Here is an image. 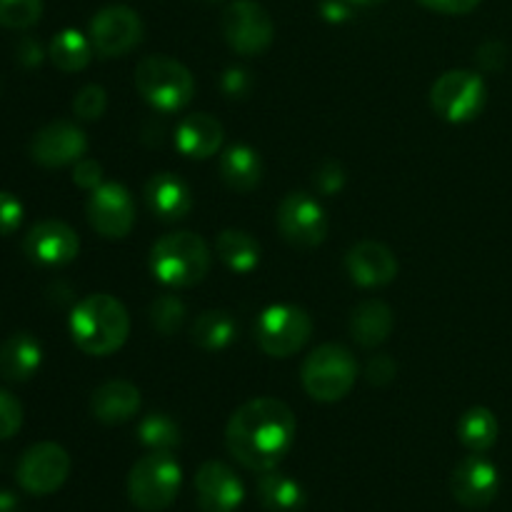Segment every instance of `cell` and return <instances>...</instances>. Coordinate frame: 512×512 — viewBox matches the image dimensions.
Returning a JSON list of instances; mask_svg holds the SVG:
<instances>
[{
	"instance_id": "obj_32",
	"label": "cell",
	"mask_w": 512,
	"mask_h": 512,
	"mask_svg": "<svg viewBox=\"0 0 512 512\" xmlns=\"http://www.w3.org/2000/svg\"><path fill=\"white\" fill-rule=\"evenodd\" d=\"M43 15V0H0V25L25 30Z\"/></svg>"
},
{
	"instance_id": "obj_3",
	"label": "cell",
	"mask_w": 512,
	"mask_h": 512,
	"mask_svg": "<svg viewBox=\"0 0 512 512\" xmlns=\"http://www.w3.org/2000/svg\"><path fill=\"white\" fill-rule=\"evenodd\" d=\"M148 263L158 283L168 288H193L208 275L210 248L200 235L180 230L155 240Z\"/></svg>"
},
{
	"instance_id": "obj_25",
	"label": "cell",
	"mask_w": 512,
	"mask_h": 512,
	"mask_svg": "<svg viewBox=\"0 0 512 512\" xmlns=\"http://www.w3.org/2000/svg\"><path fill=\"white\" fill-rule=\"evenodd\" d=\"M215 250L223 265L233 273H253L260 263V243L248 230L225 228L215 240Z\"/></svg>"
},
{
	"instance_id": "obj_20",
	"label": "cell",
	"mask_w": 512,
	"mask_h": 512,
	"mask_svg": "<svg viewBox=\"0 0 512 512\" xmlns=\"http://www.w3.org/2000/svg\"><path fill=\"white\" fill-rule=\"evenodd\" d=\"M223 123L210 113L185 115L175 128V145L185 158L208 160L223 145Z\"/></svg>"
},
{
	"instance_id": "obj_18",
	"label": "cell",
	"mask_w": 512,
	"mask_h": 512,
	"mask_svg": "<svg viewBox=\"0 0 512 512\" xmlns=\"http://www.w3.org/2000/svg\"><path fill=\"white\" fill-rule=\"evenodd\" d=\"M345 270L360 288H383L398 278V258L378 240H360L345 255Z\"/></svg>"
},
{
	"instance_id": "obj_23",
	"label": "cell",
	"mask_w": 512,
	"mask_h": 512,
	"mask_svg": "<svg viewBox=\"0 0 512 512\" xmlns=\"http://www.w3.org/2000/svg\"><path fill=\"white\" fill-rule=\"evenodd\" d=\"M43 348L30 333H15L0 345V378L8 383H25L38 373Z\"/></svg>"
},
{
	"instance_id": "obj_36",
	"label": "cell",
	"mask_w": 512,
	"mask_h": 512,
	"mask_svg": "<svg viewBox=\"0 0 512 512\" xmlns=\"http://www.w3.org/2000/svg\"><path fill=\"white\" fill-rule=\"evenodd\" d=\"M345 185V170L343 165L335 163V160H325L323 165L315 173V188L323 195H335L340 193Z\"/></svg>"
},
{
	"instance_id": "obj_5",
	"label": "cell",
	"mask_w": 512,
	"mask_h": 512,
	"mask_svg": "<svg viewBox=\"0 0 512 512\" xmlns=\"http://www.w3.org/2000/svg\"><path fill=\"white\" fill-rule=\"evenodd\" d=\"M305 393L318 403H338L353 390L358 380V360L345 345H318L300 368Z\"/></svg>"
},
{
	"instance_id": "obj_38",
	"label": "cell",
	"mask_w": 512,
	"mask_h": 512,
	"mask_svg": "<svg viewBox=\"0 0 512 512\" xmlns=\"http://www.w3.org/2000/svg\"><path fill=\"white\" fill-rule=\"evenodd\" d=\"M73 180H75V185H80V188L95 190L100 185V180H103V168H100L98 160L83 158L75 163Z\"/></svg>"
},
{
	"instance_id": "obj_34",
	"label": "cell",
	"mask_w": 512,
	"mask_h": 512,
	"mask_svg": "<svg viewBox=\"0 0 512 512\" xmlns=\"http://www.w3.org/2000/svg\"><path fill=\"white\" fill-rule=\"evenodd\" d=\"M20 425H23V405L8 390H0V440L13 438Z\"/></svg>"
},
{
	"instance_id": "obj_43",
	"label": "cell",
	"mask_w": 512,
	"mask_h": 512,
	"mask_svg": "<svg viewBox=\"0 0 512 512\" xmlns=\"http://www.w3.org/2000/svg\"><path fill=\"white\" fill-rule=\"evenodd\" d=\"M18 60L23 65H28V68L43 63V48H40L38 40H33V38L20 40V43H18Z\"/></svg>"
},
{
	"instance_id": "obj_12",
	"label": "cell",
	"mask_w": 512,
	"mask_h": 512,
	"mask_svg": "<svg viewBox=\"0 0 512 512\" xmlns=\"http://www.w3.org/2000/svg\"><path fill=\"white\" fill-rule=\"evenodd\" d=\"M70 475V455L58 443H35L20 458L15 478L30 495H50L65 485Z\"/></svg>"
},
{
	"instance_id": "obj_31",
	"label": "cell",
	"mask_w": 512,
	"mask_h": 512,
	"mask_svg": "<svg viewBox=\"0 0 512 512\" xmlns=\"http://www.w3.org/2000/svg\"><path fill=\"white\" fill-rule=\"evenodd\" d=\"M185 320V303L178 295H160L150 305V325L160 335H175Z\"/></svg>"
},
{
	"instance_id": "obj_16",
	"label": "cell",
	"mask_w": 512,
	"mask_h": 512,
	"mask_svg": "<svg viewBox=\"0 0 512 512\" xmlns=\"http://www.w3.org/2000/svg\"><path fill=\"white\" fill-rule=\"evenodd\" d=\"M450 490L465 508H485L498 498L500 473L483 453H473L455 465L450 475Z\"/></svg>"
},
{
	"instance_id": "obj_2",
	"label": "cell",
	"mask_w": 512,
	"mask_h": 512,
	"mask_svg": "<svg viewBox=\"0 0 512 512\" xmlns=\"http://www.w3.org/2000/svg\"><path fill=\"white\" fill-rule=\"evenodd\" d=\"M70 335L85 355L105 358L118 353L130 335V315L118 298L93 293L70 313Z\"/></svg>"
},
{
	"instance_id": "obj_29",
	"label": "cell",
	"mask_w": 512,
	"mask_h": 512,
	"mask_svg": "<svg viewBox=\"0 0 512 512\" xmlns=\"http://www.w3.org/2000/svg\"><path fill=\"white\" fill-rule=\"evenodd\" d=\"M235 330L238 328H235L233 315L225 313V310H205L195 318L190 335H193V343L198 348L215 353V350H225L233 343Z\"/></svg>"
},
{
	"instance_id": "obj_44",
	"label": "cell",
	"mask_w": 512,
	"mask_h": 512,
	"mask_svg": "<svg viewBox=\"0 0 512 512\" xmlns=\"http://www.w3.org/2000/svg\"><path fill=\"white\" fill-rule=\"evenodd\" d=\"M0 512H23L20 510V500L8 490H0Z\"/></svg>"
},
{
	"instance_id": "obj_6",
	"label": "cell",
	"mask_w": 512,
	"mask_h": 512,
	"mask_svg": "<svg viewBox=\"0 0 512 512\" xmlns=\"http://www.w3.org/2000/svg\"><path fill=\"white\" fill-rule=\"evenodd\" d=\"M183 470L170 453H148L130 468L128 495L135 508L160 512L178 498Z\"/></svg>"
},
{
	"instance_id": "obj_19",
	"label": "cell",
	"mask_w": 512,
	"mask_h": 512,
	"mask_svg": "<svg viewBox=\"0 0 512 512\" xmlns=\"http://www.w3.org/2000/svg\"><path fill=\"white\" fill-rule=\"evenodd\" d=\"M143 195L150 213L163 223H178V220L188 218L193 210V193H190L188 183L175 173H155L145 183Z\"/></svg>"
},
{
	"instance_id": "obj_15",
	"label": "cell",
	"mask_w": 512,
	"mask_h": 512,
	"mask_svg": "<svg viewBox=\"0 0 512 512\" xmlns=\"http://www.w3.org/2000/svg\"><path fill=\"white\" fill-rule=\"evenodd\" d=\"M23 250L33 263L60 268L78 258L80 240L78 233L63 220H40L25 235Z\"/></svg>"
},
{
	"instance_id": "obj_35",
	"label": "cell",
	"mask_w": 512,
	"mask_h": 512,
	"mask_svg": "<svg viewBox=\"0 0 512 512\" xmlns=\"http://www.w3.org/2000/svg\"><path fill=\"white\" fill-rule=\"evenodd\" d=\"M23 223V203L8 190H0V235H13Z\"/></svg>"
},
{
	"instance_id": "obj_41",
	"label": "cell",
	"mask_w": 512,
	"mask_h": 512,
	"mask_svg": "<svg viewBox=\"0 0 512 512\" xmlns=\"http://www.w3.org/2000/svg\"><path fill=\"white\" fill-rule=\"evenodd\" d=\"M420 5L425 8L435 10V13H443V15H465L470 10L478 8L483 0H418Z\"/></svg>"
},
{
	"instance_id": "obj_42",
	"label": "cell",
	"mask_w": 512,
	"mask_h": 512,
	"mask_svg": "<svg viewBox=\"0 0 512 512\" xmlns=\"http://www.w3.org/2000/svg\"><path fill=\"white\" fill-rule=\"evenodd\" d=\"M320 15L328 23H345L350 18V3H345V0H323L320 3Z\"/></svg>"
},
{
	"instance_id": "obj_30",
	"label": "cell",
	"mask_w": 512,
	"mask_h": 512,
	"mask_svg": "<svg viewBox=\"0 0 512 512\" xmlns=\"http://www.w3.org/2000/svg\"><path fill=\"white\" fill-rule=\"evenodd\" d=\"M138 440L150 453H173L180 445V428L170 415L150 413L138 423Z\"/></svg>"
},
{
	"instance_id": "obj_10",
	"label": "cell",
	"mask_w": 512,
	"mask_h": 512,
	"mask_svg": "<svg viewBox=\"0 0 512 512\" xmlns=\"http://www.w3.org/2000/svg\"><path fill=\"white\" fill-rule=\"evenodd\" d=\"M88 38L100 58H123L143 40V20L128 5H108L93 15Z\"/></svg>"
},
{
	"instance_id": "obj_37",
	"label": "cell",
	"mask_w": 512,
	"mask_h": 512,
	"mask_svg": "<svg viewBox=\"0 0 512 512\" xmlns=\"http://www.w3.org/2000/svg\"><path fill=\"white\" fill-rule=\"evenodd\" d=\"M220 88H223V93L228 98H245L253 90V78H250V73L245 68H228L223 73V78H220Z\"/></svg>"
},
{
	"instance_id": "obj_21",
	"label": "cell",
	"mask_w": 512,
	"mask_h": 512,
	"mask_svg": "<svg viewBox=\"0 0 512 512\" xmlns=\"http://www.w3.org/2000/svg\"><path fill=\"white\" fill-rule=\"evenodd\" d=\"M95 420L105 425H123L133 420L140 410V390L130 380H108L95 388L90 398Z\"/></svg>"
},
{
	"instance_id": "obj_17",
	"label": "cell",
	"mask_w": 512,
	"mask_h": 512,
	"mask_svg": "<svg viewBox=\"0 0 512 512\" xmlns=\"http://www.w3.org/2000/svg\"><path fill=\"white\" fill-rule=\"evenodd\" d=\"M195 495L203 512H235L243 503L245 488L230 465L208 460L195 475Z\"/></svg>"
},
{
	"instance_id": "obj_40",
	"label": "cell",
	"mask_w": 512,
	"mask_h": 512,
	"mask_svg": "<svg viewBox=\"0 0 512 512\" xmlns=\"http://www.w3.org/2000/svg\"><path fill=\"white\" fill-rule=\"evenodd\" d=\"M505 60H508V50H505L503 43L498 40H490V43H483L478 50V63L483 70H503Z\"/></svg>"
},
{
	"instance_id": "obj_13",
	"label": "cell",
	"mask_w": 512,
	"mask_h": 512,
	"mask_svg": "<svg viewBox=\"0 0 512 512\" xmlns=\"http://www.w3.org/2000/svg\"><path fill=\"white\" fill-rule=\"evenodd\" d=\"M85 215H88L90 228L103 238H125L135 225L133 195L120 183H100L98 188L90 190Z\"/></svg>"
},
{
	"instance_id": "obj_39",
	"label": "cell",
	"mask_w": 512,
	"mask_h": 512,
	"mask_svg": "<svg viewBox=\"0 0 512 512\" xmlns=\"http://www.w3.org/2000/svg\"><path fill=\"white\" fill-rule=\"evenodd\" d=\"M395 373H398V365H395L393 358H388V355H375L368 363L365 378L373 385H388L395 378Z\"/></svg>"
},
{
	"instance_id": "obj_22",
	"label": "cell",
	"mask_w": 512,
	"mask_h": 512,
	"mask_svg": "<svg viewBox=\"0 0 512 512\" xmlns=\"http://www.w3.org/2000/svg\"><path fill=\"white\" fill-rule=\"evenodd\" d=\"M218 175L235 193H250L263 180V160H260L255 148L245 143H235L220 155Z\"/></svg>"
},
{
	"instance_id": "obj_8",
	"label": "cell",
	"mask_w": 512,
	"mask_h": 512,
	"mask_svg": "<svg viewBox=\"0 0 512 512\" xmlns=\"http://www.w3.org/2000/svg\"><path fill=\"white\" fill-rule=\"evenodd\" d=\"M488 103V85L473 70H448L430 88V105L448 123H470Z\"/></svg>"
},
{
	"instance_id": "obj_1",
	"label": "cell",
	"mask_w": 512,
	"mask_h": 512,
	"mask_svg": "<svg viewBox=\"0 0 512 512\" xmlns=\"http://www.w3.org/2000/svg\"><path fill=\"white\" fill-rule=\"evenodd\" d=\"M298 433L295 415L283 400L253 398L225 425V445L243 468L268 473L290 453Z\"/></svg>"
},
{
	"instance_id": "obj_4",
	"label": "cell",
	"mask_w": 512,
	"mask_h": 512,
	"mask_svg": "<svg viewBox=\"0 0 512 512\" xmlns=\"http://www.w3.org/2000/svg\"><path fill=\"white\" fill-rule=\"evenodd\" d=\"M135 88L150 108L178 113L195 95V78L180 60L168 55H148L135 68Z\"/></svg>"
},
{
	"instance_id": "obj_11",
	"label": "cell",
	"mask_w": 512,
	"mask_h": 512,
	"mask_svg": "<svg viewBox=\"0 0 512 512\" xmlns=\"http://www.w3.org/2000/svg\"><path fill=\"white\" fill-rule=\"evenodd\" d=\"M278 230L295 248H315L328 238V215L310 193H288L278 205Z\"/></svg>"
},
{
	"instance_id": "obj_7",
	"label": "cell",
	"mask_w": 512,
	"mask_h": 512,
	"mask_svg": "<svg viewBox=\"0 0 512 512\" xmlns=\"http://www.w3.org/2000/svg\"><path fill=\"white\" fill-rule=\"evenodd\" d=\"M313 335V320L293 303H275L260 313L255 323V340L270 358H290Z\"/></svg>"
},
{
	"instance_id": "obj_26",
	"label": "cell",
	"mask_w": 512,
	"mask_h": 512,
	"mask_svg": "<svg viewBox=\"0 0 512 512\" xmlns=\"http://www.w3.org/2000/svg\"><path fill=\"white\" fill-rule=\"evenodd\" d=\"M93 43H90L88 35H83L75 28H65L60 33H55V38L50 40L48 58L63 73H80L90 65L93 60Z\"/></svg>"
},
{
	"instance_id": "obj_45",
	"label": "cell",
	"mask_w": 512,
	"mask_h": 512,
	"mask_svg": "<svg viewBox=\"0 0 512 512\" xmlns=\"http://www.w3.org/2000/svg\"><path fill=\"white\" fill-rule=\"evenodd\" d=\"M345 3L363 5V8H370V5H380V3H385V0H345Z\"/></svg>"
},
{
	"instance_id": "obj_27",
	"label": "cell",
	"mask_w": 512,
	"mask_h": 512,
	"mask_svg": "<svg viewBox=\"0 0 512 512\" xmlns=\"http://www.w3.org/2000/svg\"><path fill=\"white\" fill-rule=\"evenodd\" d=\"M500 425L498 418L490 408L475 405V408L465 410L458 420V438L470 453H488L495 443H498Z\"/></svg>"
},
{
	"instance_id": "obj_33",
	"label": "cell",
	"mask_w": 512,
	"mask_h": 512,
	"mask_svg": "<svg viewBox=\"0 0 512 512\" xmlns=\"http://www.w3.org/2000/svg\"><path fill=\"white\" fill-rule=\"evenodd\" d=\"M105 108H108V93H105L103 85H85L73 100V113L80 120L103 118Z\"/></svg>"
},
{
	"instance_id": "obj_28",
	"label": "cell",
	"mask_w": 512,
	"mask_h": 512,
	"mask_svg": "<svg viewBox=\"0 0 512 512\" xmlns=\"http://www.w3.org/2000/svg\"><path fill=\"white\" fill-rule=\"evenodd\" d=\"M258 495L265 508L273 512H295L305 505L303 485L288 475L275 473V470L260 475Z\"/></svg>"
},
{
	"instance_id": "obj_14",
	"label": "cell",
	"mask_w": 512,
	"mask_h": 512,
	"mask_svg": "<svg viewBox=\"0 0 512 512\" xmlns=\"http://www.w3.org/2000/svg\"><path fill=\"white\" fill-rule=\"evenodd\" d=\"M88 153V138L83 128H78L70 120H53L30 140V158L43 168H65Z\"/></svg>"
},
{
	"instance_id": "obj_9",
	"label": "cell",
	"mask_w": 512,
	"mask_h": 512,
	"mask_svg": "<svg viewBox=\"0 0 512 512\" xmlns=\"http://www.w3.org/2000/svg\"><path fill=\"white\" fill-rule=\"evenodd\" d=\"M220 30L225 43L245 58L265 53L275 38L273 18L258 0H233L223 10Z\"/></svg>"
},
{
	"instance_id": "obj_24",
	"label": "cell",
	"mask_w": 512,
	"mask_h": 512,
	"mask_svg": "<svg viewBox=\"0 0 512 512\" xmlns=\"http://www.w3.org/2000/svg\"><path fill=\"white\" fill-rule=\"evenodd\" d=\"M393 310L378 298L363 300L350 315V335L363 348H378L393 333Z\"/></svg>"
}]
</instances>
